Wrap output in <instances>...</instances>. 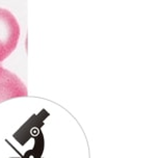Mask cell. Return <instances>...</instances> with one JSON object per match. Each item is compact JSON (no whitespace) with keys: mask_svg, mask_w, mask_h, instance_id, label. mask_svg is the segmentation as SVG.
<instances>
[{"mask_svg":"<svg viewBox=\"0 0 160 158\" xmlns=\"http://www.w3.org/2000/svg\"><path fill=\"white\" fill-rule=\"evenodd\" d=\"M28 96V89L19 76L0 66V104L8 100Z\"/></svg>","mask_w":160,"mask_h":158,"instance_id":"cell-2","label":"cell"},{"mask_svg":"<svg viewBox=\"0 0 160 158\" xmlns=\"http://www.w3.org/2000/svg\"><path fill=\"white\" fill-rule=\"evenodd\" d=\"M21 37L20 24L11 11L0 8V63L17 48Z\"/></svg>","mask_w":160,"mask_h":158,"instance_id":"cell-1","label":"cell"}]
</instances>
